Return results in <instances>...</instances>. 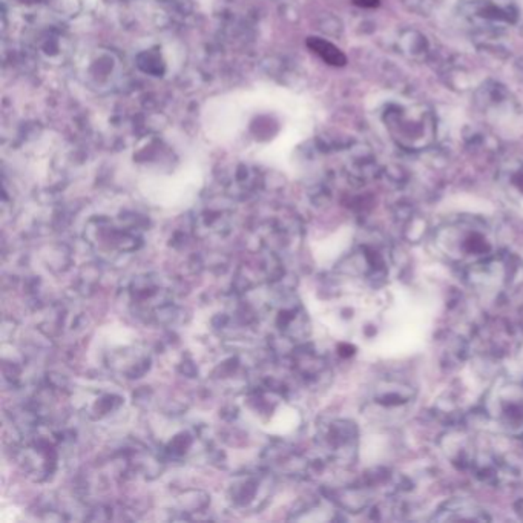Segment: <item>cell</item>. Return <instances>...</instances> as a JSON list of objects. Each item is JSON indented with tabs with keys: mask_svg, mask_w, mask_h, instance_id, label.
I'll return each mask as SVG.
<instances>
[{
	"mask_svg": "<svg viewBox=\"0 0 523 523\" xmlns=\"http://www.w3.org/2000/svg\"><path fill=\"white\" fill-rule=\"evenodd\" d=\"M437 255L459 267H482L494 260L499 252V238L491 227L477 221L445 224L431 237Z\"/></svg>",
	"mask_w": 523,
	"mask_h": 523,
	"instance_id": "obj_1",
	"label": "cell"
},
{
	"mask_svg": "<svg viewBox=\"0 0 523 523\" xmlns=\"http://www.w3.org/2000/svg\"><path fill=\"white\" fill-rule=\"evenodd\" d=\"M483 410L500 433L523 436V382L500 381L487 393Z\"/></svg>",
	"mask_w": 523,
	"mask_h": 523,
	"instance_id": "obj_2",
	"label": "cell"
},
{
	"mask_svg": "<svg viewBox=\"0 0 523 523\" xmlns=\"http://www.w3.org/2000/svg\"><path fill=\"white\" fill-rule=\"evenodd\" d=\"M416 389L410 384L399 379H382L373 389V403L381 413L395 414L398 412H405L407 407L414 403Z\"/></svg>",
	"mask_w": 523,
	"mask_h": 523,
	"instance_id": "obj_3",
	"label": "cell"
},
{
	"mask_svg": "<svg viewBox=\"0 0 523 523\" xmlns=\"http://www.w3.org/2000/svg\"><path fill=\"white\" fill-rule=\"evenodd\" d=\"M490 519L491 517L483 508L468 499L448 500L439 508L433 517V520L439 522H485Z\"/></svg>",
	"mask_w": 523,
	"mask_h": 523,
	"instance_id": "obj_4",
	"label": "cell"
},
{
	"mask_svg": "<svg viewBox=\"0 0 523 523\" xmlns=\"http://www.w3.org/2000/svg\"><path fill=\"white\" fill-rule=\"evenodd\" d=\"M306 45L316 56H320L325 63L331 66H345L347 57L344 52L325 39H321V37H309Z\"/></svg>",
	"mask_w": 523,
	"mask_h": 523,
	"instance_id": "obj_5",
	"label": "cell"
},
{
	"mask_svg": "<svg viewBox=\"0 0 523 523\" xmlns=\"http://www.w3.org/2000/svg\"><path fill=\"white\" fill-rule=\"evenodd\" d=\"M353 3L362 6V8H376L379 5V0H353Z\"/></svg>",
	"mask_w": 523,
	"mask_h": 523,
	"instance_id": "obj_6",
	"label": "cell"
}]
</instances>
